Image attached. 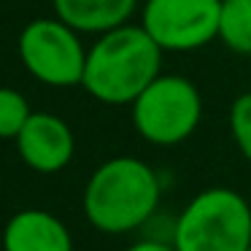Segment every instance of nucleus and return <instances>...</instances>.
<instances>
[{
  "label": "nucleus",
  "instance_id": "ddd939ff",
  "mask_svg": "<svg viewBox=\"0 0 251 251\" xmlns=\"http://www.w3.org/2000/svg\"><path fill=\"white\" fill-rule=\"evenodd\" d=\"M125 251H176V246L159 243V240H141V243H132L130 249Z\"/></svg>",
  "mask_w": 251,
  "mask_h": 251
},
{
  "label": "nucleus",
  "instance_id": "9b49d317",
  "mask_svg": "<svg viewBox=\"0 0 251 251\" xmlns=\"http://www.w3.org/2000/svg\"><path fill=\"white\" fill-rule=\"evenodd\" d=\"M30 103L17 89L0 87V138H14L22 132V127L30 119Z\"/></svg>",
  "mask_w": 251,
  "mask_h": 251
},
{
  "label": "nucleus",
  "instance_id": "4468645a",
  "mask_svg": "<svg viewBox=\"0 0 251 251\" xmlns=\"http://www.w3.org/2000/svg\"><path fill=\"white\" fill-rule=\"evenodd\" d=\"M249 251H251V249H249Z\"/></svg>",
  "mask_w": 251,
  "mask_h": 251
},
{
  "label": "nucleus",
  "instance_id": "39448f33",
  "mask_svg": "<svg viewBox=\"0 0 251 251\" xmlns=\"http://www.w3.org/2000/svg\"><path fill=\"white\" fill-rule=\"evenodd\" d=\"M19 57L30 76L49 87H76L84 81L87 51L76 30L62 19H35L19 35Z\"/></svg>",
  "mask_w": 251,
  "mask_h": 251
},
{
  "label": "nucleus",
  "instance_id": "20e7f679",
  "mask_svg": "<svg viewBox=\"0 0 251 251\" xmlns=\"http://www.w3.org/2000/svg\"><path fill=\"white\" fill-rule=\"evenodd\" d=\"M202 100L184 76H157L132 103V125L154 146H176L197 130Z\"/></svg>",
  "mask_w": 251,
  "mask_h": 251
},
{
  "label": "nucleus",
  "instance_id": "1a4fd4ad",
  "mask_svg": "<svg viewBox=\"0 0 251 251\" xmlns=\"http://www.w3.org/2000/svg\"><path fill=\"white\" fill-rule=\"evenodd\" d=\"M138 0H54L57 19L76 33H111L127 25Z\"/></svg>",
  "mask_w": 251,
  "mask_h": 251
},
{
  "label": "nucleus",
  "instance_id": "f8f14e48",
  "mask_svg": "<svg viewBox=\"0 0 251 251\" xmlns=\"http://www.w3.org/2000/svg\"><path fill=\"white\" fill-rule=\"evenodd\" d=\"M229 127L240 154L251 162V92L240 95L229 108Z\"/></svg>",
  "mask_w": 251,
  "mask_h": 251
},
{
  "label": "nucleus",
  "instance_id": "9d476101",
  "mask_svg": "<svg viewBox=\"0 0 251 251\" xmlns=\"http://www.w3.org/2000/svg\"><path fill=\"white\" fill-rule=\"evenodd\" d=\"M219 38L238 54H251V0H222Z\"/></svg>",
  "mask_w": 251,
  "mask_h": 251
},
{
  "label": "nucleus",
  "instance_id": "0eeeda50",
  "mask_svg": "<svg viewBox=\"0 0 251 251\" xmlns=\"http://www.w3.org/2000/svg\"><path fill=\"white\" fill-rule=\"evenodd\" d=\"M17 149L25 165H30L38 173H60L68 168L76 151L73 130L54 114L33 111L27 125L17 135Z\"/></svg>",
  "mask_w": 251,
  "mask_h": 251
},
{
  "label": "nucleus",
  "instance_id": "f03ea898",
  "mask_svg": "<svg viewBox=\"0 0 251 251\" xmlns=\"http://www.w3.org/2000/svg\"><path fill=\"white\" fill-rule=\"evenodd\" d=\"M159 202V178L135 157H116L92 173L84 189V216L95 229L122 235L141 227Z\"/></svg>",
  "mask_w": 251,
  "mask_h": 251
},
{
  "label": "nucleus",
  "instance_id": "f257e3e1",
  "mask_svg": "<svg viewBox=\"0 0 251 251\" xmlns=\"http://www.w3.org/2000/svg\"><path fill=\"white\" fill-rule=\"evenodd\" d=\"M162 49L138 25L103 33L87 51L81 87L108 105H132L138 95L159 76Z\"/></svg>",
  "mask_w": 251,
  "mask_h": 251
},
{
  "label": "nucleus",
  "instance_id": "7ed1b4c3",
  "mask_svg": "<svg viewBox=\"0 0 251 251\" xmlns=\"http://www.w3.org/2000/svg\"><path fill=\"white\" fill-rule=\"evenodd\" d=\"M176 251H249L251 208L232 189H205L192 197L176 222Z\"/></svg>",
  "mask_w": 251,
  "mask_h": 251
},
{
  "label": "nucleus",
  "instance_id": "6e6552de",
  "mask_svg": "<svg viewBox=\"0 0 251 251\" xmlns=\"http://www.w3.org/2000/svg\"><path fill=\"white\" fill-rule=\"evenodd\" d=\"M3 251H73V238L54 213L27 208L8 219Z\"/></svg>",
  "mask_w": 251,
  "mask_h": 251
},
{
  "label": "nucleus",
  "instance_id": "423d86ee",
  "mask_svg": "<svg viewBox=\"0 0 251 251\" xmlns=\"http://www.w3.org/2000/svg\"><path fill=\"white\" fill-rule=\"evenodd\" d=\"M222 0H146L141 27L162 51H195L219 38Z\"/></svg>",
  "mask_w": 251,
  "mask_h": 251
}]
</instances>
